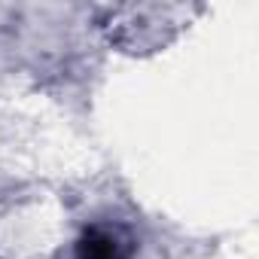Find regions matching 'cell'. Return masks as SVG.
Returning a JSON list of instances; mask_svg holds the SVG:
<instances>
[{
  "mask_svg": "<svg viewBox=\"0 0 259 259\" xmlns=\"http://www.w3.org/2000/svg\"><path fill=\"white\" fill-rule=\"evenodd\" d=\"M73 259H138V238L119 220H95L76 235Z\"/></svg>",
  "mask_w": 259,
  "mask_h": 259,
  "instance_id": "6da1fadb",
  "label": "cell"
}]
</instances>
